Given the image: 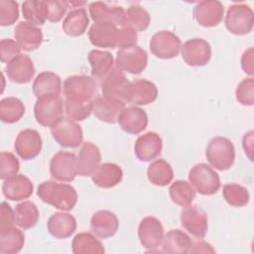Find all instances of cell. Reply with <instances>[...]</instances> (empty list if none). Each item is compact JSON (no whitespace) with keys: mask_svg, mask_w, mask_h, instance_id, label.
Masks as SVG:
<instances>
[{"mask_svg":"<svg viewBox=\"0 0 254 254\" xmlns=\"http://www.w3.org/2000/svg\"><path fill=\"white\" fill-rule=\"evenodd\" d=\"M19 170L20 162L14 154L5 151L0 153V178L3 181L17 175Z\"/></svg>","mask_w":254,"mask_h":254,"instance_id":"cell-45","label":"cell"},{"mask_svg":"<svg viewBox=\"0 0 254 254\" xmlns=\"http://www.w3.org/2000/svg\"><path fill=\"white\" fill-rule=\"evenodd\" d=\"M189 252H190L192 254H194V253H210V254H213V253H215V250L208 242L203 241V240H198V241H195V242L191 243V246H190Z\"/></svg>","mask_w":254,"mask_h":254,"instance_id":"cell-51","label":"cell"},{"mask_svg":"<svg viewBox=\"0 0 254 254\" xmlns=\"http://www.w3.org/2000/svg\"><path fill=\"white\" fill-rule=\"evenodd\" d=\"M190 236L180 229L168 231L162 241V251L168 254H186L191 246Z\"/></svg>","mask_w":254,"mask_h":254,"instance_id":"cell-31","label":"cell"},{"mask_svg":"<svg viewBox=\"0 0 254 254\" xmlns=\"http://www.w3.org/2000/svg\"><path fill=\"white\" fill-rule=\"evenodd\" d=\"M51 134L54 140L64 148H77L83 140L81 127L67 117H63L51 127Z\"/></svg>","mask_w":254,"mask_h":254,"instance_id":"cell-9","label":"cell"},{"mask_svg":"<svg viewBox=\"0 0 254 254\" xmlns=\"http://www.w3.org/2000/svg\"><path fill=\"white\" fill-rule=\"evenodd\" d=\"M32 88L37 98L51 94L60 95L62 91V79L53 71H43L35 78Z\"/></svg>","mask_w":254,"mask_h":254,"instance_id":"cell-32","label":"cell"},{"mask_svg":"<svg viewBox=\"0 0 254 254\" xmlns=\"http://www.w3.org/2000/svg\"><path fill=\"white\" fill-rule=\"evenodd\" d=\"M147 178L151 184L158 187H165L173 181L174 171L167 161L159 159L149 165Z\"/></svg>","mask_w":254,"mask_h":254,"instance_id":"cell-35","label":"cell"},{"mask_svg":"<svg viewBox=\"0 0 254 254\" xmlns=\"http://www.w3.org/2000/svg\"><path fill=\"white\" fill-rule=\"evenodd\" d=\"M51 176L60 182H72L76 175V156L71 152L60 151L56 153L50 162Z\"/></svg>","mask_w":254,"mask_h":254,"instance_id":"cell-13","label":"cell"},{"mask_svg":"<svg viewBox=\"0 0 254 254\" xmlns=\"http://www.w3.org/2000/svg\"><path fill=\"white\" fill-rule=\"evenodd\" d=\"M205 157L211 167L218 171H226L235 160V148L232 142L222 136L212 138L205 150Z\"/></svg>","mask_w":254,"mask_h":254,"instance_id":"cell-3","label":"cell"},{"mask_svg":"<svg viewBox=\"0 0 254 254\" xmlns=\"http://www.w3.org/2000/svg\"><path fill=\"white\" fill-rule=\"evenodd\" d=\"M195 192L192 186L184 180L175 181L169 188V194L172 201L181 206L191 204L195 197Z\"/></svg>","mask_w":254,"mask_h":254,"instance_id":"cell-40","label":"cell"},{"mask_svg":"<svg viewBox=\"0 0 254 254\" xmlns=\"http://www.w3.org/2000/svg\"><path fill=\"white\" fill-rule=\"evenodd\" d=\"M189 183L194 190L202 195H212L220 188L218 174L207 164L194 165L189 172Z\"/></svg>","mask_w":254,"mask_h":254,"instance_id":"cell-6","label":"cell"},{"mask_svg":"<svg viewBox=\"0 0 254 254\" xmlns=\"http://www.w3.org/2000/svg\"><path fill=\"white\" fill-rule=\"evenodd\" d=\"M25 243L24 233L16 228L11 227L0 231V253L16 254L20 252Z\"/></svg>","mask_w":254,"mask_h":254,"instance_id":"cell-38","label":"cell"},{"mask_svg":"<svg viewBox=\"0 0 254 254\" xmlns=\"http://www.w3.org/2000/svg\"><path fill=\"white\" fill-rule=\"evenodd\" d=\"M43 7L46 20L52 23L60 22L67 9L66 2L60 0H43Z\"/></svg>","mask_w":254,"mask_h":254,"instance_id":"cell-44","label":"cell"},{"mask_svg":"<svg viewBox=\"0 0 254 254\" xmlns=\"http://www.w3.org/2000/svg\"><path fill=\"white\" fill-rule=\"evenodd\" d=\"M25 114V105L17 97H5L0 101V119L4 123L18 122Z\"/></svg>","mask_w":254,"mask_h":254,"instance_id":"cell-39","label":"cell"},{"mask_svg":"<svg viewBox=\"0 0 254 254\" xmlns=\"http://www.w3.org/2000/svg\"><path fill=\"white\" fill-rule=\"evenodd\" d=\"M101 162V153L99 148L91 143L81 144L76 157V171L80 177H91Z\"/></svg>","mask_w":254,"mask_h":254,"instance_id":"cell-19","label":"cell"},{"mask_svg":"<svg viewBox=\"0 0 254 254\" xmlns=\"http://www.w3.org/2000/svg\"><path fill=\"white\" fill-rule=\"evenodd\" d=\"M34 186L30 179L24 175H14L2 184V192L10 200H22L32 195Z\"/></svg>","mask_w":254,"mask_h":254,"instance_id":"cell-26","label":"cell"},{"mask_svg":"<svg viewBox=\"0 0 254 254\" xmlns=\"http://www.w3.org/2000/svg\"><path fill=\"white\" fill-rule=\"evenodd\" d=\"M180 220L182 226L195 238L201 239L207 233V214L196 205L189 204L181 211Z\"/></svg>","mask_w":254,"mask_h":254,"instance_id":"cell-14","label":"cell"},{"mask_svg":"<svg viewBox=\"0 0 254 254\" xmlns=\"http://www.w3.org/2000/svg\"><path fill=\"white\" fill-rule=\"evenodd\" d=\"M151 53L163 60L176 58L182 47L181 39L171 31H159L153 35L149 43Z\"/></svg>","mask_w":254,"mask_h":254,"instance_id":"cell-10","label":"cell"},{"mask_svg":"<svg viewBox=\"0 0 254 254\" xmlns=\"http://www.w3.org/2000/svg\"><path fill=\"white\" fill-rule=\"evenodd\" d=\"M225 27L233 35L243 36L253 29L254 13L246 4L231 5L225 15Z\"/></svg>","mask_w":254,"mask_h":254,"instance_id":"cell-7","label":"cell"},{"mask_svg":"<svg viewBox=\"0 0 254 254\" xmlns=\"http://www.w3.org/2000/svg\"><path fill=\"white\" fill-rule=\"evenodd\" d=\"M71 251L74 254H102L105 252L101 241L90 232L77 233L72 239Z\"/></svg>","mask_w":254,"mask_h":254,"instance_id":"cell-34","label":"cell"},{"mask_svg":"<svg viewBox=\"0 0 254 254\" xmlns=\"http://www.w3.org/2000/svg\"><path fill=\"white\" fill-rule=\"evenodd\" d=\"M63 91L65 99L92 101L98 93L97 80L88 75H70L64 80Z\"/></svg>","mask_w":254,"mask_h":254,"instance_id":"cell-4","label":"cell"},{"mask_svg":"<svg viewBox=\"0 0 254 254\" xmlns=\"http://www.w3.org/2000/svg\"><path fill=\"white\" fill-rule=\"evenodd\" d=\"M158 97V88L150 80L141 78L130 81L125 93V102L136 105H147Z\"/></svg>","mask_w":254,"mask_h":254,"instance_id":"cell-15","label":"cell"},{"mask_svg":"<svg viewBox=\"0 0 254 254\" xmlns=\"http://www.w3.org/2000/svg\"><path fill=\"white\" fill-rule=\"evenodd\" d=\"M148 55L145 50L135 45L119 49L116 54V68L131 74L141 73L147 66Z\"/></svg>","mask_w":254,"mask_h":254,"instance_id":"cell-8","label":"cell"},{"mask_svg":"<svg viewBox=\"0 0 254 254\" xmlns=\"http://www.w3.org/2000/svg\"><path fill=\"white\" fill-rule=\"evenodd\" d=\"M91 66V76L96 80H103L114 68L113 56L106 51L92 50L87 56Z\"/></svg>","mask_w":254,"mask_h":254,"instance_id":"cell-30","label":"cell"},{"mask_svg":"<svg viewBox=\"0 0 254 254\" xmlns=\"http://www.w3.org/2000/svg\"><path fill=\"white\" fill-rule=\"evenodd\" d=\"M224 7L220 1L204 0L193 8V16L198 25L206 28L217 26L223 19Z\"/></svg>","mask_w":254,"mask_h":254,"instance_id":"cell-18","label":"cell"},{"mask_svg":"<svg viewBox=\"0 0 254 254\" xmlns=\"http://www.w3.org/2000/svg\"><path fill=\"white\" fill-rule=\"evenodd\" d=\"M93 101V100H92ZM92 101H74L64 99V109L67 118L73 121H83L92 113Z\"/></svg>","mask_w":254,"mask_h":254,"instance_id":"cell-42","label":"cell"},{"mask_svg":"<svg viewBox=\"0 0 254 254\" xmlns=\"http://www.w3.org/2000/svg\"><path fill=\"white\" fill-rule=\"evenodd\" d=\"M129 82L130 81L126 78L123 71L115 67L101 81L100 87L102 94L123 100L125 102V93Z\"/></svg>","mask_w":254,"mask_h":254,"instance_id":"cell-28","label":"cell"},{"mask_svg":"<svg viewBox=\"0 0 254 254\" xmlns=\"http://www.w3.org/2000/svg\"><path fill=\"white\" fill-rule=\"evenodd\" d=\"M14 38L22 50L32 52L41 46L43 32L38 26L27 21H21L14 29Z\"/></svg>","mask_w":254,"mask_h":254,"instance_id":"cell-25","label":"cell"},{"mask_svg":"<svg viewBox=\"0 0 254 254\" xmlns=\"http://www.w3.org/2000/svg\"><path fill=\"white\" fill-rule=\"evenodd\" d=\"M89 24V18L84 8H77L69 11L64 19L62 28L70 37L83 35Z\"/></svg>","mask_w":254,"mask_h":254,"instance_id":"cell-33","label":"cell"},{"mask_svg":"<svg viewBox=\"0 0 254 254\" xmlns=\"http://www.w3.org/2000/svg\"><path fill=\"white\" fill-rule=\"evenodd\" d=\"M151 22L149 12L140 5H131L125 11L124 22L122 27H127L135 32L145 31Z\"/></svg>","mask_w":254,"mask_h":254,"instance_id":"cell-36","label":"cell"},{"mask_svg":"<svg viewBox=\"0 0 254 254\" xmlns=\"http://www.w3.org/2000/svg\"><path fill=\"white\" fill-rule=\"evenodd\" d=\"M163 142L156 132H147L138 137L134 145V153L141 162H151L161 154Z\"/></svg>","mask_w":254,"mask_h":254,"instance_id":"cell-24","label":"cell"},{"mask_svg":"<svg viewBox=\"0 0 254 254\" xmlns=\"http://www.w3.org/2000/svg\"><path fill=\"white\" fill-rule=\"evenodd\" d=\"M122 169L114 163L100 164L91 176L93 184L102 189H111L117 186L122 181Z\"/></svg>","mask_w":254,"mask_h":254,"instance_id":"cell-29","label":"cell"},{"mask_svg":"<svg viewBox=\"0 0 254 254\" xmlns=\"http://www.w3.org/2000/svg\"><path fill=\"white\" fill-rule=\"evenodd\" d=\"M88 10L89 16L94 23H111L115 26H123L125 10L121 6L97 1L91 2Z\"/></svg>","mask_w":254,"mask_h":254,"instance_id":"cell-22","label":"cell"},{"mask_svg":"<svg viewBox=\"0 0 254 254\" xmlns=\"http://www.w3.org/2000/svg\"><path fill=\"white\" fill-rule=\"evenodd\" d=\"M42 146L41 135L34 129H24L20 131L14 143L16 153L25 161L35 159L41 153Z\"/></svg>","mask_w":254,"mask_h":254,"instance_id":"cell-17","label":"cell"},{"mask_svg":"<svg viewBox=\"0 0 254 254\" xmlns=\"http://www.w3.org/2000/svg\"><path fill=\"white\" fill-rule=\"evenodd\" d=\"M14 212L16 224L22 229H30L39 221L38 207L30 200L18 203L14 208Z\"/></svg>","mask_w":254,"mask_h":254,"instance_id":"cell-37","label":"cell"},{"mask_svg":"<svg viewBox=\"0 0 254 254\" xmlns=\"http://www.w3.org/2000/svg\"><path fill=\"white\" fill-rule=\"evenodd\" d=\"M5 71L11 81L24 84L32 80L36 69L31 58L21 54L6 64Z\"/></svg>","mask_w":254,"mask_h":254,"instance_id":"cell-23","label":"cell"},{"mask_svg":"<svg viewBox=\"0 0 254 254\" xmlns=\"http://www.w3.org/2000/svg\"><path fill=\"white\" fill-rule=\"evenodd\" d=\"M64 101L57 94L38 97L34 106L36 121L40 125L50 128L64 117Z\"/></svg>","mask_w":254,"mask_h":254,"instance_id":"cell-5","label":"cell"},{"mask_svg":"<svg viewBox=\"0 0 254 254\" xmlns=\"http://www.w3.org/2000/svg\"><path fill=\"white\" fill-rule=\"evenodd\" d=\"M242 146L247 157L253 161V131H249L243 136Z\"/></svg>","mask_w":254,"mask_h":254,"instance_id":"cell-52","label":"cell"},{"mask_svg":"<svg viewBox=\"0 0 254 254\" xmlns=\"http://www.w3.org/2000/svg\"><path fill=\"white\" fill-rule=\"evenodd\" d=\"M241 67L245 73H247L251 77L253 76V74H254V53H253L252 47L248 48L242 54Z\"/></svg>","mask_w":254,"mask_h":254,"instance_id":"cell-50","label":"cell"},{"mask_svg":"<svg viewBox=\"0 0 254 254\" xmlns=\"http://www.w3.org/2000/svg\"><path fill=\"white\" fill-rule=\"evenodd\" d=\"M19 18V5L13 0H0V25H13Z\"/></svg>","mask_w":254,"mask_h":254,"instance_id":"cell-46","label":"cell"},{"mask_svg":"<svg viewBox=\"0 0 254 254\" xmlns=\"http://www.w3.org/2000/svg\"><path fill=\"white\" fill-rule=\"evenodd\" d=\"M235 96L237 101L245 106L254 104V79L248 77L242 79L236 87Z\"/></svg>","mask_w":254,"mask_h":254,"instance_id":"cell-47","label":"cell"},{"mask_svg":"<svg viewBox=\"0 0 254 254\" xmlns=\"http://www.w3.org/2000/svg\"><path fill=\"white\" fill-rule=\"evenodd\" d=\"M181 55L188 65L203 66L211 59V47L206 40L193 38L182 45Z\"/></svg>","mask_w":254,"mask_h":254,"instance_id":"cell-11","label":"cell"},{"mask_svg":"<svg viewBox=\"0 0 254 254\" xmlns=\"http://www.w3.org/2000/svg\"><path fill=\"white\" fill-rule=\"evenodd\" d=\"M21 48L15 40L3 39L0 42V61L2 63H9L19 55H21Z\"/></svg>","mask_w":254,"mask_h":254,"instance_id":"cell-48","label":"cell"},{"mask_svg":"<svg viewBox=\"0 0 254 254\" xmlns=\"http://www.w3.org/2000/svg\"><path fill=\"white\" fill-rule=\"evenodd\" d=\"M119 228V220L116 214L107 209L94 212L90 218L91 232L102 239L112 237Z\"/></svg>","mask_w":254,"mask_h":254,"instance_id":"cell-21","label":"cell"},{"mask_svg":"<svg viewBox=\"0 0 254 254\" xmlns=\"http://www.w3.org/2000/svg\"><path fill=\"white\" fill-rule=\"evenodd\" d=\"M125 103L114 97L97 95L92 101V113L102 122L116 123L119 114L125 108Z\"/></svg>","mask_w":254,"mask_h":254,"instance_id":"cell-16","label":"cell"},{"mask_svg":"<svg viewBox=\"0 0 254 254\" xmlns=\"http://www.w3.org/2000/svg\"><path fill=\"white\" fill-rule=\"evenodd\" d=\"M90 43L98 48H127L135 46L137 32L127 27L115 26L111 23H94L88 30Z\"/></svg>","mask_w":254,"mask_h":254,"instance_id":"cell-1","label":"cell"},{"mask_svg":"<svg viewBox=\"0 0 254 254\" xmlns=\"http://www.w3.org/2000/svg\"><path fill=\"white\" fill-rule=\"evenodd\" d=\"M16 223L15 212L5 201L0 204V231L11 228Z\"/></svg>","mask_w":254,"mask_h":254,"instance_id":"cell-49","label":"cell"},{"mask_svg":"<svg viewBox=\"0 0 254 254\" xmlns=\"http://www.w3.org/2000/svg\"><path fill=\"white\" fill-rule=\"evenodd\" d=\"M47 228L49 233L55 238L65 239L75 232L76 220L73 215L67 212H56L49 218Z\"/></svg>","mask_w":254,"mask_h":254,"instance_id":"cell-27","label":"cell"},{"mask_svg":"<svg viewBox=\"0 0 254 254\" xmlns=\"http://www.w3.org/2000/svg\"><path fill=\"white\" fill-rule=\"evenodd\" d=\"M164 235V227L158 218L146 216L140 221L138 226L139 241L149 252H154L162 245Z\"/></svg>","mask_w":254,"mask_h":254,"instance_id":"cell-12","label":"cell"},{"mask_svg":"<svg viewBox=\"0 0 254 254\" xmlns=\"http://www.w3.org/2000/svg\"><path fill=\"white\" fill-rule=\"evenodd\" d=\"M222 193L225 201L231 206L241 207L249 202V191L241 185L234 183L226 184L223 186Z\"/></svg>","mask_w":254,"mask_h":254,"instance_id":"cell-41","label":"cell"},{"mask_svg":"<svg viewBox=\"0 0 254 254\" xmlns=\"http://www.w3.org/2000/svg\"><path fill=\"white\" fill-rule=\"evenodd\" d=\"M117 122L124 132L136 135L147 128L148 115L145 110L138 106H125L119 114Z\"/></svg>","mask_w":254,"mask_h":254,"instance_id":"cell-20","label":"cell"},{"mask_svg":"<svg viewBox=\"0 0 254 254\" xmlns=\"http://www.w3.org/2000/svg\"><path fill=\"white\" fill-rule=\"evenodd\" d=\"M37 194L45 203L63 211L71 210L77 202V192L73 187L54 181L41 183L38 186Z\"/></svg>","mask_w":254,"mask_h":254,"instance_id":"cell-2","label":"cell"},{"mask_svg":"<svg viewBox=\"0 0 254 254\" xmlns=\"http://www.w3.org/2000/svg\"><path fill=\"white\" fill-rule=\"evenodd\" d=\"M22 14L27 22L39 26L47 20L44 13L43 0H28L22 4Z\"/></svg>","mask_w":254,"mask_h":254,"instance_id":"cell-43","label":"cell"}]
</instances>
